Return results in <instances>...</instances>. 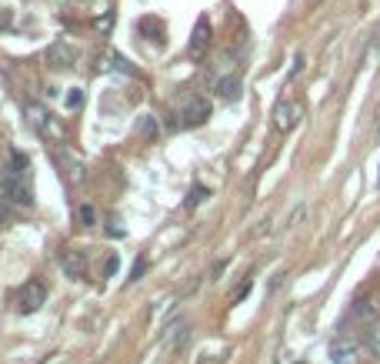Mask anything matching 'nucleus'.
<instances>
[{
    "label": "nucleus",
    "instance_id": "f257e3e1",
    "mask_svg": "<svg viewBox=\"0 0 380 364\" xmlns=\"http://www.w3.org/2000/svg\"><path fill=\"white\" fill-rule=\"evenodd\" d=\"M3 191H7V197L14 201V204H21V208H30L34 204V191H30V178H27V171L21 167H10V171H3Z\"/></svg>",
    "mask_w": 380,
    "mask_h": 364
},
{
    "label": "nucleus",
    "instance_id": "f03ea898",
    "mask_svg": "<svg viewBox=\"0 0 380 364\" xmlns=\"http://www.w3.org/2000/svg\"><path fill=\"white\" fill-rule=\"evenodd\" d=\"M44 304H47V287H44V281L30 278V281L17 291V311H21V314H34V311H40Z\"/></svg>",
    "mask_w": 380,
    "mask_h": 364
},
{
    "label": "nucleus",
    "instance_id": "7ed1b4c3",
    "mask_svg": "<svg viewBox=\"0 0 380 364\" xmlns=\"http://www.w3.org/2000/svg\"><path fill=\"white\" fill-rule=\"evenodd\" d=\"M44 60H47V67H53V71L74 67L77 47H74V44H67V40H53L51 47H47V53H44Z\"/></svg>",
    "mask_w": 380,
    "mask_h": 364
},
{
    "label": "nucleus",
    "instance_id": "20e7f679",
    "mask_svg": "<svg viewBox=\"0 0 380 364\" xmlns=\"http://www.w3.org/2000/svg\"><path fill=\"white\" fill-rule=\"evenodd\" d=\"M301 114H304V107L297 104V101H277L274 107V128L277 130H294L297 128V121H301Z\"/></svg>",
    "mask_w": 380,
    "mask_h": 364
},
{
    "label": "nucleus",
    "instance_id": "39448f33",
    "mask_svg": "<svg viewBox=\"0 0 380 364\" xmlns=\"http://www.w3.org/2000/svg\"><path fill=\"white\" fill-rule=\"evenodd\" d=\"M180 117H183V128H197V124H203V121L210 117V104H207L203 97H194V101L183 104Z\"/></svg>",
    "mask_w": 380,
    "mask_h": 364
},
{
    "label": "nucleus",
    "instance_id": "423d86ee",
    "mask_svg": "<svg viewBox=\"0 0 380 364\" xmlns=\"http://www.w3.org/2000/svg\"><path fill=\"white\" fill-rule=\"evenodd\" d=\"M60 264H64V271H67L71 278H84V271H87V258H84L80 251H71V247L60 254Z\"/></svg>",
    "mask_w": 380,
    "mask_h": 364
},
{
    "label": "nucleus",
    "instance_id": "0eeeda50",
    "mask_svg": "<svg viewBox=\"0 0 380 364\" xmlns=\"http://www.w3.org/2000/svg\"><path fill=\"white\" fill-rule=\"evenodd\" d=\"M27 117H30V124L40 130V134H47V130H53V134H57V128L51 124V114H44V107L27 104Z\"/></svg>",
    "mask_w": 380,
    "mask_h": 364
},
{
    "label": "nucleus",
    "instance_id": "6e6552de",
    "mask_svg": "<svg viewBox=\"0 0 380 364\" xmlns=\"http://www.w3.org/2000/svg\"><path fill=\"white\" fill-rule=\"evenodd\" d=\"M207 44H210V24H207V21H197V27H194V40H190V53H194V57L203 53Z\"/></svg>",
    "mask_w": 380,
    "mask_h": 364
},
{
    "label": "nucleus",
    "instance_id": "1a4fd4ad",
    "mask_svg": "<svg viewBox=\"0 0 380 364\" xmlns=\"http://www.w3.org/2000/svg\"><path fill=\"white\" fill-rule=\"evenodd\" d=\"M217 94H220L224 101H237V97H240V80H237V77L217 80Z\"/></svg>",
    "mask_w": 380,
    "mask_h": 364
},
{
    "label": "nucleus",
    "instance_id": "9d476101",
    "mask_svg": "<svg viewBox=\"0 0 380 364\" xmlns=\"http://www.w3.org/2000/svg\"><path fill=\"white\" fill-rule=\"evenodd\" d=\"M203 197H207V187H201V184H197V187L190 191V197H187V208H197Z\"/></svg>",
    "mask_w": 380,
    "mask_h": 364
},
{
    "label": "nucleus",
    "instance_id": "9b49d317",
    "mask_svg": "<svg viewBox=\"0 0 380 364\" xmlns=\"http://www.w3.org/2000/svg\"><path fill=\"white\" fill-rule=\"evenodd\" d=\"M80 104H84V90H80V87H74V90L67 94V107L74 110V107H80Z\"/></svg>",
    "mask_w": 380,
    "mask_h": 364
},
{
    "label": "nucleus",
    "instance_id": "f8f14e48",
    "mask_svg": "<svg viewBox=\"0 0 380 364\" xmlns=\"http://www.w3.org/2000/svg\"><path fill=\"white\" fill-rule=\"evenodd\" d=\"M144 271H147V258H140L137 264H134V271H130V278H127V281H140V274H144Z\"/></svg>",
    "mask_w": 380,
    "mask_h": 364
},
{
    "label": "nucleus",
    "instance_id": "ddd939ff",
    "mask_svg": "<svg viewBox=\"0 0 380 364\" xmlns=\"http://www.w3.org/2000/svg\"><path fill=\"white\" fill-rule=\"evenodd\" d=\"M80 221H84V224H94V208L84 204V208H80Z\"/></svg>",
    "mask_w": 380,
    "mask_h": 364
},
{
    "label": "nucleus",
    "instance_id": "4468645a",
    "mask_svg": "<svg viewBox=\"0 0 380 364\" xmlns=\"http://www.w3.org/2000/svg\"><path fill=\"white\" fill-rule=\"evenodd\" d=\"M140 130H144V134H157V121H144Z\"/></svg>",
    "mask_w": 380,
    "mask_h": 364
},
{
    "label": "nucleus",
    "instance_id": "2eb2a0df",
    "mask_svg": "<svg viewBox=\"0 0 380 364\" xmlns=\"http://www.w3.org/2000/svg\"><path fill=\"white\" fill-rule=\"evenodd\" d=\"M374 53H380V34H377V40H374V47H370Z\"/></svg>",
    "mask_w": 380,
    "mask_h": 364
},
{
    "label": "nucleus",
    "instance_id": "dca6fc26",
    "mask_svg": "<svg viewBox=\"0 0 380 364\" xmlns=\"http://www.w3.org/2000/svg\"><path fill=\"white\" fill-rule=\"evenodd\" d=\"M377 134H380V104H377Z\"/></svg>",
    "mask_w": 380,
    "mask_h": 364
}]
</instances>
